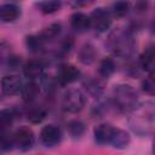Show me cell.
Instances as JSON below:
<instances>
[{
	"mask_svg": "<svg viewBox=\"0 0 155 155\" xmlns=\"http://www.w3.org/2000/svg\"><path fill=\"white\" fill-rule=\"evenodd\" d=\"M130 142H131V137L126 131L120 130V128H115V132H114L113 138L110 140V144L114 148L125 149L130 144Z\"/></svg>",
	"mask_w": 155,
	"mask_h": 155,
	"instance_id": "5bb4252c",
	"label": "cell"
},
{
	"mask_svg": "<svg viewBox=\"0 0 155 155\" xmlns=\"http://www.w3.org/2000/svg\"><path fill=\"white\" fill-rule=\"evenodd\" d=\"M59 33H61V24H59V23H53V24H50L48 27H46V28L39 34V36L46 42L47 40L54 39Z\"/></svg>",
	"mask_w": 155,
	"mask_h": 155,
	"instance_id": "7402d4cb",
	"label": "cell"
},
{
	"mask_svg": "<svg viewBox=\"0 0 155 155\" xmlns=\"http://www.w3.org/2000/svg\"><path fill=\"white\" fill-rule=\"evenodd\" d=\"M70 25L78 33H85L91 28L90 17L82 12H75L70 17Z\"/></svg>",
	"mask_w": 155,
	"mask_h": 155,
	"instance_id": "30bf717a",
	"label": "cell"
},
{
	"mask_svg": "<svg viewBox=\"0 0 155 155\" xmlns=\"http://www.w3.org/2000/svg\"><path fill=\"white\" fill-rule=\"evenodd\" d=\"M130 11V2H126V1H117V2H114L113 6H111V13L115 16V17H125Z\"/></svg>",
	"mask_w": 155,
	"mask_h": 155,
	"instance_id": "cb8c5ba5",
	"label": "cell"
},
{
	"mask_svg": "<svg viewBox=\"0 0 155 155\" xmlns=\"http://www.w3.org/2000/svg\"><path fill=\"white\" fill-rule=\"evenodd\" d=\"M62 6L61 1H56V0H51V1H40L36 2V7L45 15H51L54 13L56 11H58Z\"/></svg>",
	"mask_w": 155,
	"mask_h": 155,
	"instance_id": "ffe728a7",
	"label": "cell"
},
{
	"mask_svg": "<svg viewBox=\"0 0 155 155\" xmlns=\"http://www.w3.org/2000/svg\"><path fill=\"white\" fill-rule=\"evenodd\" d=\"M21 15V8L16 4H4L0 6V21L2 22H15Z\"/></svg>",
	"mask_w": 155,
	"mask_h": 155,
	"instance_id": "7c38bea8",
	"label": "cell"
},
{
	"mask_svg": "<svg viewBox=\"0 0 155 155\" xmlns=\"http://www.w3.org/2000/svg\"><path fill=\"white\" fill-rule=\"evenodd\" d=\"M40 93V87L35 81H29L24 86H22L21 96L24 102H33Z\"/></svg>",
	"mask_w": 155,
	"mask_h": 155,
	"instance_id": "9a60e30c",
	"label": "cell"
},
{
	"mask_svg": "<svg viewBox=\"0 0 155 155\" xmlns=\"http://www.w3.org/2000/svg\"><path fill=\"white\" fill-rule=\"evenodd\" d=\"M62 130L56 125H46L40 131V139L46 147H54L62 140Z\"/></svg>",
	"mask_w": 155,
	"mask_h": 155,
	"instance_id": "8992f818",
	"label": "cell"
},
{
	"mask_svg": "<svg viewBox=\"0 0 155 155\" xmlns=\"http://www.w3.org/2000/svg\"><path fill=\"white\" fill-rule=\"evenodd\" d=\"M16 117V111L15 109L11 108H6L2 109L0 111V131L1 132H6L13 124Z\"/></svg>",
	"mask_w": 155,
	"mask_h": 155,
	"instance_id": "e0dca14e",
	"label": "cell"
},
{
	"mask_svg": "<svg viewBox=\"0 0 155 155\" xmlns=\"http://www.w3.org/2000/svg\"><path fill=\"white\" fill-rule=\"evenodd\" d=\"M110 44H111V50L119 54V56H127L132 52V40L126 33H116L111 35L110 38Z\"/></svg>",
	"mask_w": 155,
	"mask_h": 155,
	"instance_id": "277c9868",
	"label": "cell"
},
{
	"mask_svg": "<svg viewBox=\"0 0 155 155\" xmlns=\"http://www.w3.org/2000/svg\"><path fill=\"white\" fill-rule=\"evenodd\" d=\"M138 94L136 90L130 85H117L114 88V103L125 111L133 110L137 105Z\"/></svg>",
	"mask_w": 155,
	"mask_h": 155,
	"instance_id": "6da1fadb",
	"label": "cell"
},
{
	"mask_svg": "<svg viewBox=\"0 0 155 155\" xmlns=\"http://www.w3.org/2000/svg\"><path fill=\"white\" fill-rule=\"evenodd\" d=\"M80 70L71 64H62L57 71V81L59 85H68L80 78Z\"/></svg>",
	"mask_w": 155,
	"mask_h": 155,
	"instance_id": "ba28073f",
	"label": "cell"
},
{
	"mask_svg": "<svg viewBox=\"0 0 155 155\" xmlns=\"http://www.w3.org/2000/svg\"><path fill=\"white\" fill-rule=\"evenodd\" d=\"M13 145V139L7 137L6 134H1L0 136V149L1 150H8L11 149Z\"/></svg>",
	"mask_w": 155,
	"mask_h": 155,
	"instance_id": "83f0119b",
	"label": "cell"
},
{
	"mask_svg": "<svg viewBox=\"0 0 155 155\" xmlns=\"http://www.w3.org/2000/svg\"><path fill=\"white\" fill-rule=\"evenodd\" d=\"M115 132V127H113L109 124H101L94 127L93 134L94 139L99 144H110V140L113 138V134Z\"/></svg>",
	"mask_w": 155,
	"mask_h": 155,
	"instance_id": "9c48e42d",
	"label": "cell"
},
{
	"mask_svg": "<svg viewBox=\"0 0 155 155\" xmlns=\"http://www.w3.org/2000/svg\"><path fill=\"white\" fill-rule=\"evenodd\" d=\"M12 139H13V145H16L18 149L29 150L35 142V136L30 127L22 126L15 132Z\"/></svg>",
	"mask_w": 155,
	"mask_h": 155,
	"instance_id": "5b68a950",
	"label": "cell"
},
{
	"mask_svg": "<svg viewBox=\"0 0 155 155\" xmlns=\"http://www.w3.org/2000/svg\"><path fill=\"white\" fill-rule=\"evenodd\" d=\"M88 17H90L91 27L98 33L107 31L111 25V15L108 10H105L103 7L94 8L91 12V16H88Z\"/></svg>",
	"mask_w": 155,
	"mask_h": 155,
	"instance_id": "3957f363",
	"label": "cell"
},
{
	"mask_svg": "<svg viewBox=\"0 0 155 155\" xmlns=\"http://www.w3.org/2000/svg\"><path fill=\"white\" fill-rule=\"evenodd\" d=\"M86 103V97L85 94L80 91V90H68L63 97L62 101V108L64 111L67 113H79L80 110H82V108L85 107Z\"/></svg>",
	"mask_w": 155,
	"mask_h": 155,
	"instance_id": "7a4b0ae2",
	"label": "cell"
},
{
	"mask_svg": "<svg viewBox=\"0 0 155 155\" xmlns=\"http://www.w3.org/2000/svg\"><path fill=\"white\" fill-rule=\"evenodd\" d=\"M94 59H96L94 46H92L91 44H85L79 52V61L85 65H90L94 62Z\"/></svg>",
	"mask_w": 155,
	"mask_h": 155,
	"instance_id": "2e32d148",
	"label": "cell"
},
{
	"mask_svg": "<svg viewBox=\"0 0 155 155\" xmlns=\"http://www.w3.org/2000/svg\"><path fill=\"white\" fill-rule=\"evenodd\" d=\"M115 71V62L110 57H105L101 61L98 67V73L102 78L108 79L110 75H113Z\"/></svg>",
	"mask_w": 155,
	"mask_h": 155,
	"instance_id": "ac0fdd59",
	"label": "cell"
},
{
	"mask_svg": "<svg viewBox=\"0 0 155 155\" xmlns=\"http://www.w3.org/2000/svg\"><path fill=\"white\" fill-rule=\"evenodd\" d=\"M13 54L11 52V47L6 41L0 42V68L10 67V62Z\"/></svg>",
	"mask_w": 155,
	"mask_h": 155,
	"instance_id": "d6986e66",
	"label": "cell"
},
{
	"mask_svg": "<svg viewBox=\"0 0 155 155\" xmlns=\"http://www.w3.org/2000/svg\"><path fill=\"white\" fill-rule=\"evenodd\" d=\"M45 116H46V111L42 110V109H40V108L33 109V110H30V111L28 113V120H29L30 122H33V124H39V122H41V121L45 119Z\"/></svg>",
	"mask_w": 155,
	"mask_h": 155,
	"instance_id": "4316f807",
	"label": "cell"
},
{
	"mask_svg": "<svg viewBox=\"0 0 155 155\" xmlns=\"http://www.w3.org/2000/svg\"><path fill=\"white\" fill-rule=\"evenodd\" d=\"M25 44L30 52H40L45 45V41L39 35H30V36H27Z\"/></svg>",
	"mask_w": 155,
	"mask_h": 155,
	"instance_id": "603a6c76",
	"label": "cell"
},
{
	"mask_svg": "<svg viewBox=\"0 0 155 155\" xmlns=\"http://www.w3.org/2000/svg\"><path fill=\"white\" fill-rule=\"evenodd\" d=\"M23 73L25 78H28L30 81L39 80L44 75V65L39 61H29L28 63H25L23 68Z\"/></svg>",
	"mask_w": 155,
	"mask_h": 155,
	"instance_id": "8fae6325",
	"label": "cell"
},
{
	"mask_svg": "<svg viewBox=\"0 0 155 155\" xmlns=\"http://www.w3.org/2000/svg\"><path fill=\"white\" fill-rule=\"evenodd\" d=\"M68 131L71 136L79 137L85 132V125L79 120H73L68 124Z\"/></svg>",
	"mask_w": 155,
	"mask_h": 155,
	"instance_id": "d4e9b609",
	"label": "cell"
},
{
	"mask_svg": "<svg viewBox=\"0 0 155 155\" xmlns=\"http://www.w3.org/2000/svg\"><path fill=\"white\" fill-rule=\"evenodd\" d=\"M22 80L16 74L5 75L0 81V87L4 94L6 96H15L22 90Z\"/></svg>",
	"mask_w": 155,
	"mask_h": 155,
	"instance_id": "52a82bcc",
	"label": "cell"
},
{
	"mask_svg": "<svg viewBox=\"0 0 155 155\" xmlns=\"http://www.w3.org/2000/svg\"><path fill=\"white\" fill-rule=\"evenodd\" d=\"M87 91L93 97H99L104 91V84L98 79H91L85 84Z\"/></svg>",
	"mask_w": 155,
	"mask_h": 155,
	"instance_id": "44dd1931",
	"label": "cell"
},
{
	"mask_svg": "<svg viewBox=\"0 0 155 155\" xmlns=\"http://www.w3.org/2000/svg\"><path fill=\"white\" fill-rule=\"evenodd\" d=\"M142 88L145 93L153 96L155 93V81H154V73L149 74L148 78H145L142 82Z\"/></svg>",
	"mask_w": 155,
	"mask_h": 155,
	"instance_id": "484cf974",
	"label": "cell"
},
{
	"mask_svg": "<svg viewBox=\"0 0 155 155\" xmlns=\"http://www.w3.org/2000/svg\"><path fill=\"white\" fill-rule=\"evenodd\" d=\"M139 62H140V65L142 68L148 71L149 74H153L154 73V68H155V52H154V48L153 47H148L140 56L139 58Z\"/></svg>",
	"mask_w": 155,
	"mask_h": 155,
	"instance_id": "4fadbf2b",
	"label": "cell"
}]
</instances>
